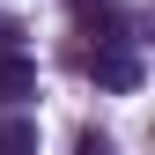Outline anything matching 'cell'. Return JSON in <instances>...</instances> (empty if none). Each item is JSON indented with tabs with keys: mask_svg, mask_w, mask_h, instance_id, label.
Wrapping results in <instances>:
<instances>
[{
	"mask_svg": "<svg viewBox=\"0 0 155 155\" xmlns=\"http://www.w3.org/2000/svg\"><path fill=\"white\" fill-rule=\"evenodd\" d=\"M89 74H96V89H118V96H126V89H140V59H133V52H118V37L89 59Z\"/></svg>",
	"mask_w": 155,
	"mask_h": 155,
	"instance_id": "1",
	"label": "cell"
},
{
	"mask_svg": "<svg viewBox=\"0 0 155 155\" xmlns=\"http://www.w3.org/2000/svg\"><path fill=\"white\" fill-rule=\"evenodd\" d=\"M22 96H37V67L8 45V52H0V104H22Z\"/></svg>",
	"mask_w": 155,
	"mask_h": 155,
	"instance_id": "2",
	"label": "cell"
},
{
	"mask_svg": "<svg viewBox=\"0 0 155 155\" xmlns=\"http://www.w3.org/2000/svg\"><path fill=\"white\" fill-rule=\"evenodd\" d=\"M0 148H8V155L37 148V126H30V118H8V126H0Z\"/></svg>",
	"mask_w": 155,
	"mask_h": 155,
	"instance_id": "3",
	"label": "cell"
}]
</instances>
